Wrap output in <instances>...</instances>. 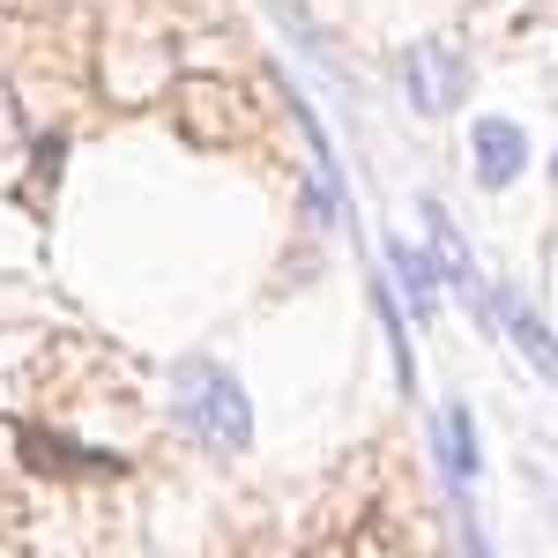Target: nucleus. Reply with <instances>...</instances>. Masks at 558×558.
Segmentation results:
<instances>
[{
    "label": "nucleus",
    "mask_w": 558,
    "mask_h": 558,
    "mask_svg": "<svg viewBox=\"0 0 558 558\" xmlns=\"http://www.w3.org/2000/svg\"><path fill=\"white\" fill-rule=\"evenodd\" d=\"M172 410H179V425L194 432V439H209V447H246L254 439L246 387L231 380L223 365H209V357H194V365L172 373Z\"/></svg>",
    "instance_id": "f257e3e1"
},
{
    "label": "nucleus",
    "mask_w": 558,
    "mask_h": 558,
    "mask_svg": "<svg viewBox=\"0 0 558 558\" xmlns=\"http://www.w3.org/2000/svg\"><path fill=\"white\" fill-rule=\"evenodd\" d=\"M462 89H470V68H462V52L454 45H410L402 52V97H410V112H425V120H439V112H454L462 105Z\"/></svg>",
    "instance_id": "f03ea898"
},
{
    "label": "nucleus",
    "mask_w": 558,
    "mask_h": 558,
    "mask_svg": "<svg viewBox=\"0 0 558 558\" xmlns=\"http://www.w3.org/2000/svg\"><path fill=\"white\" fill-rule=\"evenodd\" d=\"M484 328H507V336L521 343V357H529V365H536L544 380H558V336L544 328V313L521 299V291L492 283V291H484Z\"/></svg>",
    "instance_id": "7ed1b4c3"
},
{
    "label": "nucleus",
    "mask_w": 558,
    "mask_h": 558,
    "mask_svg": "<svg viewBox=\"0 0 558 558\" xmlns=\"http://www.w3.org/2000/svg\"><path fill=\"white\" fill-rule=\"evenodd\" d=\"M470 172H476V186L484 194H507L521 172H529V134L514 128V120H476L470 128Z\"/></svg>",
    "instance_id": "20e7f679"
},
{
    "label": "nucleus",
    "mask_w": 558,
    "mask_h": 558,
    "mask_svg": "<svg viewBox=\"0 0 558 558\" xmlns=\"http://www.w3.org/2000/svg\"><path fill=\"white\" fill-rule=\"evenodd\" d=\"M417 216H425V231H432V260H439V283H454L462 299L476 305V320H484V276H476V260H470V246H462V231H454V216L439 209V202H417Z\"/></svg>",
    "instance_id": "39448f33"
},
{
    "label": "nucleus",
    "mask_w": 558,
    "mask_h": 558,
    "mask_svg": "<svg viewBox=\"0 0 558 558\" xmlns=\"http://www.w3.org/2000/svg\"><path fill=\"white\" fill-rule=\"evenodd\" d=\"M387 283L410 299L417 320H432V313H439V291H447V283H439V260H432L425 246H410V239H387Z\"/></svg>",
    "instance_id": "423d86ee"
},
{
    "label": "nucleus",
    "mask_w": 558,
    "mask_h": 558,
    "mask_svg": "<svg viewBox=\"0 0 558 558\" xmlns=\"http://www.w3.org/2000/svg\"><path fill=\"white\" fill-rule=\"evenodd\" d=\"M432 439H439V470H447V484H454V492H470V476L484 470V454H476V417H470V402H447Z\"/></svg>",
    "instance_id": "0eeeda50"
}]
</instances>
